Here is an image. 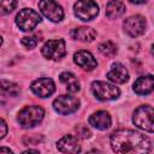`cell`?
Returning a JSON list of instances; mask_svg holds the SVG:
<instances>
[{
    "label": "cell",
    "instance_id": "obj_1",
    "mask_svg": "<svg viewBox=\"0 0 154 154\" xmlns=\"http://www.w3.org/2000/svg\"><path fill=\"white\" fill-rule=\"evenodd\" d=\"M111 147L116 153H148L150 152V140L130 129L117 130L111 135Z\"/></svg>",
    "mask_w": 154,
    "mask_h": 154
},
{
    "label": "cell",
    "instance_id": "obj_2",
    "mask_svg": "<svg viewBox=\"0 0 154 154\" xmlns=\"http://www.w3.org/2000/svg\"><path fill=\"white\" fill-rule=\"evenodd\" d=\"M43 116H45L43 108L41 106L32 105V106L24 107L18 113L17 120H18V123L22 128L29 129V128H32V126L37 125L43 119Z\"/></svg>",
    "mask_w": 154,
    "mask_h": 154
},
{
    "label": "cell",
    "instance_id": "obj_3",
    "mask_svg": "<svg viewBox=\"0 0 154 154\" xmlns=\"http://www.w3.org/2000/svg\"><path fill=\"white\" fill-rule=\"evenodd\" d=\"M153 114H154V111L150 106H148V105L140 106L134 112L132 122L138 129H142V130L148 131V132H153L154 131Z\"/></svg>",
    "mask_w": 154,
    "mask_h": 154
},
{
    "label": "cell",
    "instance_id": "obj_4",
    "mask_svg": "<svg viewBox=\"0 0 154 154\" xmlns=\"http://www.w3.org/2000/svg\"><path fill=\"white\" fill-rule=\"evenodd\" d=\"M91 91L95 95L97 100L101 101H107V100H114L119 96L120 91L119 89L107 82L103 81H95L91 84Z\"/></svg>",
    "mask_w": 154,
    "mask_h": 154
},
{
    "label": "cell",
    "instance_id": "obj_5",
    "mask_svg": "<svg viewBox=\"0 0 154 154\" xmlns=\"http://www.w3.org/2000/svg\"><path fill=\"white\" fill-rule=\"evenodd\" d=\"M41 22L40 14L31 8H23L18 12L16 17V23L18 28L23 31H31Z\"/></svg>",
    "mask_w": 154,
    "mask_h": 154
},
{
    "label": "cell",
    "instance_id": "obj_6",
    "mask_svg": "<svg viewBox=\"0 0 154 154\" xmlns=\"http://www.w3.org/2000/svg\"><path fill=\"white\" fill-rule=\"evenodd\" d=\"M99 13V6L94 0H77L75 4V14L83 22L94 19Z\"/></svg>",
    "mask_w": 154,
    "mask_h": 154
},
{
    "label": "cell",
    "instance_id": "obj_7",
    "mask_svg": "<svg viewBox=\"0 0 154 154\" xmlns=\"http://www.w3.org/2000/svg\"><path fill=\"white\" fill-rule=\"evenodd\" d=\"M42 54L45 58L51 60H59L66 54V45L63 38H55V40H48L42 49Z\"/></svg>",
    "mask_w": 154,
    "mask_h": 154
},
{
    "label": "cell",
    "instance_id": "obj_8",
    "mask_svg": "<svg viewBox=\"0 0 154 154\" xmlns=\"http://www.w3.org/2000/svg\"><path fill=\"white\" fill-rule=\"evenodd\" d=\"M38 8L46 18L54 23L60 22L64 17L63 7L55 0H41L38 2Z\"/></svg>",
    "mask_w": 154,
    "mask_h": 154
},
{
    "label": "cell",
    "instance_id": "obj_9",
    "mask_svg": "<svg viewBox=\"0 0 154 154\" xmlns=\"http://www.w3.org/2000/svg\"><path fill=\"white\" fill-rule=\"evenodd\" d=\"M53 107L59 114H70L78 109L79 100L71 95H60L53 101Z\"/></svg>",
    "mask_w": 154,
    "mask_h": 154
},
{
    "label": "cell",
    "instance_id": "obj_10",
    "mask_svg": "<svg viewBox=\"0 0 154 154\" xmlns=\"http://www.w3.org/2000/svg\"><path fill=\"white\" fill-rule=\"evenodd\" d=\"M123 28L124 31L131 36V37H137L140 35H142L146 30V19L142 16H131L129 18H126L123 23Z\"/></svg>",
    "mask_w": 154,
    "mask_h": 154
},
{
    "label": "cell",
    "instance_id": "obj_11",
    "mask_svg": "<svg viewBox=\"0 0 154 154\" xmlns=\"http://www.w3.org/2000/svg\"><path fill=\"white\" fill-rule=\"evenodd\" d=\"M31 90L38 97H48L55 91V84L52 78H38L31 84Z\"/></svg>",
    "mask_w": 154,
    "mask_h": 154
},
{
    "label": "cell",
    "instance_id": "obj_12",
    "mask_svg": "<svg viewBox=\"0 0 154 154\" xmlns=\"http://www.w3.org/2000/svg\"><path fill=\"white\" fill-rule=\"evenodd\" d=\"M73 61L79 67H82L83 70H87V71H91L97 66V61L94 58V55L90 52L83 51V49L77 51L73 54Z\"/></svg>",
    "mask_w": 154,
    "mask_h": 154
},
{
    "label": "cell",
    "instance_id": "obj_13",
    "mask_svg": "<svg viewBox=\"0 0 154 154\" xmlns=\"http://www.w3.org/2000/svg\"><path fill=\"white\" fill-rule=\"evenodd\" d=\"M57 147L63 153H78V152H81L79 141L76 136H72V135H66V136L61 137L58 141Z\"/></svg>",
    "mask_w": 154,
    "mask_h": 154
},
{
    "label": "cell",
    "instance_id": "obj_14",
    "mask_svg": "<svg viewBox=\"0 0 154 154\" xmlns=\"http://www.w3.org/2000/svg\"><path fill=\"white\" fill-rule=\"evenodd\" d=\"M107 78L113 82V83H118V84H123L129 79V72L126 70V67L120 64V63H114L111 67V70L107 73Z\"/></svg>",
    "mask_w": 154,
    "mask_h": 154
},
{
    "label": "cell",
    "instance_id": "obj_15",
    "mask_svg": "<svg viewBox=\"0 0 154 154\" xmlns=\"http://www.w3.org/2000/svg\"><path fill=\"white\" fill-rule=\"evenodd\" d=\"M89 124L99 130H107L111 126V116L106 111H97L89 117Z\"/></svg>",
    "mask_w": 154,
    "mask_h": 154
},
{
    "label": "cell",
    "instance_id": "obj_16",
    "mask_svg": "<svg viewBox=\"0 0 154 154\" xmlns=\"http://www.w3.org/2000/svg\"><path fill=\"white\" fill-rule=\"evenodd\" d=\"M154 78L152 75L138 77L134 83V90L138 95H148L153 91Z\"/></svg>",
    "mask_w": 154,
    "mask_h": 154
},
{
    "label": "cell",
    "instance_id": "obj_17",
    "mask_svg": "<svg viewBox=\"0 0 154 154\" xmlns=\"http://www.w3.org/2000/svg\"><path fill=\"white\" fill-rule=\"evenodd\" d=\"M71 35L75 40H78L82 42H91L96 37V31L89 26H81V28L73 29Z\"/></svg>",
    "mask_w": 154,
    "mask_h": 154
},
{
    "label": "cell",
    "instance_id": "obj_18",
    "mask_svg": "<svg viewBox=\"0 0 154 154\" xmlns=\"http://www.w3.org/2000/svg\"><path fill=\"white\" fill-rule=\"evenodd\" d=\"M125 12V5L120 0H109L106 5V16L109 19H116L123 16Z\"/></svg>",
    "mask_w": 154,
    "mask_h": 154
},
{
    "label": "cell",
    "instance_id": "obj_19",
    "mask_svg": "<svg viewBox=\"0 0 154 154\" xmlns=\"http://www.w3.org/2000/svg\"><path fill=\"white\" fill-rule=\"evenodd\" d=\"M59 78H60V82L66 85L67 91H70V93H77L79 90V82H78L77 77L73 73L67 72V71L66 72H61L60 76H59Z\"/></svg>",
    "mask_w": 154,
    "mask_h": 154
},
{
    "label": "cell",
    "instance_id": "obj_20",
    "mask_svg": "<svg viewBox=\"0 0 154 154\" xmlns=\"http://www.w3.org/2000/svg\"><path fill=\"white\" fill-rule=\"evenodd\" d=\"M0 90L7 95H11V96H17L20 93L19 87L16 83L8 82V81H1L0 82Z\"/></svg>",
    "mask_w": 154,
    "mask_h": 154
},
{
    "label": "cell",
    "instance_id": "obj_21",
    "mask_svg": "<svg viewBox=\"0 0 154 154\" xmlns=\"http://www.w3.org/2000/svg\"><path fill=\"white\" fill-rule=\"evenodd\" d=\"M99 52L105 57H113L117 53V46L111 41H105L99 45Z\"/></svg>",
    "mask_w": 154,
    "mask_h": 154
},
{
    "label": "cell",
    "instance_id": "obj_22",
    "mask_svg": "<svg viewBox=\"0 0 154 154\" xmlns=\"http://www.w3.org/2000/svg\"><path fill=\"white\" fill-rule=\"evenodd\" d=\"M17 6L16 0H0V12L1 13H10Z\"/></svg>",
    "mask_w": 154,
    "mask_h": 154
},
{
    "label": "cell",
    "instance_id": "obj_23",
    "mask_svg": "<svg viewBox=\"0 0 154 154\" xmlns=\"http://www.w3.org/2000/svg\"><path fill=\"white\" fill-rule=\"evenodd\" d=\"M75 130L77 132V136L78 137H82V138H88L91 135L90 131H89V129L87 126H84V125H77Z\"/></svg>",
    "mask_w": 154,
    "mask_h": 154
},
{
    "label": "cell",
    "instance_id": "obj_24",
    "mask_svg": "<svg viewBox=\"0 0 154 154\" xmlns=\"http://www.w3.org/2000/svg\"><path fill=\"white\" fill-rule=\"evenodd\" d=\"M20 42H22V45H23L24 47H26V48H29V49L35 48L36 45H37V41H36L34 37H23Z\"/></svg>",
    "mask_w": 154,
    "mask_h": 154
},
{
    "label": "cell",
    "instance_id": "obj_25",
    "mask_svg": "<svg viewBox=\"0 0 154 154\" xmlns=\"http://www.w3.org/2000/svg\"><path fill=\"white\" fill-rule=\"evenodd\" d=\"M6 134H7V124L5 123L4 119L0 118V140L4 138L6 136Z\"/></svg>",
    "mask_w": 154,
    "mask_h": 154
},
{
    "label": "cell",
    "instance_id": "obj_26",
    "mask_svg": "<svg viewBox=\"0 0 154 154\" xmlns=\"http://www.w3.org/2000/svg\"><path fill=\"white\" fill-rule=\"evenodd\" d=\"M0 153H12V150L10 148H5V147H1L0 148Z\"/></svg>",
    "mask_w": 154,
    "mask_h": 154
},
{
    "label": "cell",
    "instance_id": "obj_27",
    "mask_svg": "<svg viewBox=\"0 0 154 154\" xmlns=\"http://www.w3.org/2000/svg\"><path fill=\"white\" fill-rule=\"evenodd\" d=\"M132 4H144V2H147L148 0H130Z\"/></svg>",
    "mask_w": 154,
    "mask_h": 154
},
{
    "label": "cell",
    "instance_id": "obj_28",
    "mask_svg": "<svg viewBox=\"0 0 154 154\" xmlns=\"http://www.w3.org/2000/svg\"><path fill=\"white\" fill-rule=\"evenodd\" d=\"M1 43H2V37L0 36V46H1Z\"/></svg>",
    "mask_w": 154,
    "mask_h": 154
}]
</instances>
